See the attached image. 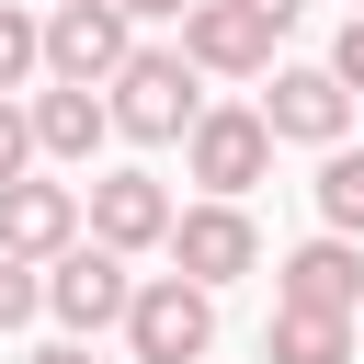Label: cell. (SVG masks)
Masks as SVG:
<instances>
[{
  "label": "cell",
  "mask_w": 364,
  "mask_h": 364,
  "mask_svg": "<svg viewBox=\"0 0 364 364\" xmlns=\"http://www.w3.org/2000/svg\"><path fill=\"white\" fill-rule=\"evenodd\" d=\"M205 114V80L171 57V46H136L114 80H102V125L136 136V148H182V125Z\"/></svg>",
  "instance_id": "obj_1"
},
{
  "label": "cell",
  "mask_w": 364,
  "mask_h": 364,
  "mask_svg": "<svg viewBox=\"0 0 364 364\" xmlns=\"http://www.w3.org/2000/svg\"><path fill=\"white\" fill-rule=\"evenodd\" d=\"M182 182H193V205H239L250 182H273L262 114H250V102H205V114L182 125Z\"/></svg>",
  "instance_id": "obj_2"
},
{
  "label": "cell",
  "mask_w": 364,
  "mask_h": 364,
  "mask_svg": "<svg viewBox=\"0 0 364 364\" xmlns=\"http://www.w3.org/2000/svg\"><path fill=\"white\" fill-rule=\"evenodd\" d=\"M34 46H46V80L57 91H102L125 57H136V23L114 0H46L34 11Z\"/></svg>",
  "instance_id": "obj_3"
},
{
  "label": "cell",
  "mask_w": 364,
  "mask_h": 364,
  "mask_svg": "<svg viewBox=\"0 0 364 364\" xmlns=\"http://www.w3.org/2000/svg\"><path fill=\"white\" fill-rule=\"evenodd\" d=\"M250 114H262V136H273V148H318V159H330V148H353V91H341L330 68H296V57H273Z\"/></svg>",
  "instance_id": "obj_4"
},
{
  "label": "cell",
  "mask_w": 364,
  "mask_h": 364,
  "mask_svg": "<svg viewBox=\"0 0 364 364\" xmlns=\"http://www.w3.org/2000/svg\"><path fill=\"white\" fill-rule=\"evenodd\" d=\"M171 273L193 284V296H228L239 273H262V228H250V205H171Z\"/></svg>",
  "instance_id": "obj_5"
},
{
  "label": "cell",
  "mask_w": 364,
  "mask_h": 364,
  "mask_svg": "<svg viewBox=\"0 0 364 364\" xmlns=\"http://www.w3.org/2000/svg\"><path fill=\"white\" fill-rule=\"evenodd\" d=\"M114 330H125L136 364H205V353H216V296H193L182 273H148Z\"/></svg>",
  "instance_id": "obj_6"
},
{
  "label": "cell",
  "mask_w": 364,
  "mask_h": 364,
  "mask_svg": "<svg viewBox=\"0 0 364 364\" xmlns=\"http://www.w3.org/2000/svg\"><path fill=\"white\" fill-rule=\"evenodd\" d=\"M34 296H46V318H57V341H91V330H114L125 318V296H136V273L114 262V250H91V239H68L46 273H34Z\"/></svg>",
  "instance_id": "obj_7"
},
{
  "label": "cell",
  "mask_w": 364,
  "mask_h": 364,
  "mask_svg": "<svg viewBox=\"0 0 364 364\" xmlns=\"http://www.w3.org/2000/svg\"><path fill=\"white\" fill-rule=\"evenodd\" d=\"M80 239H91V250H114V262L159 250V239H171V182H159V171H91Z\"/></svg>",
  "instance_id": "obj_8"
},
{
  "label": "cell",
  "mask_w": 364,
  "mask_h": 364,
  "mask_svg": "<svg viewBox=\"0 0 364 364\" xmlns=\"http://www.w3.org/2000/svg\"><path fill=\"white\" fill-rule=\"evenodd\" d=\"M171 57H182L193 80H262V68H273V34H262L239 0H193L182 34H171Z\"/></svg>",
  "instance_id": "obj_9"
},
{
  "label": "cell",
  "mask_w": 364,
  "mask_h": 364,
  "mask_svg": "<svg viewBox=\"0 0 364 364\" xmlns=\"http://www.w3.org/2000/svg\"><path fill=\"white\" fill-rule=\"evenodd\" d=\"M273 307H318V318H364V250L353 239H296L273 262Z\"/></svg>",
  "instance_id": "obj_10"
},
{
  "label": "cell",
  "mask_w": 364,
  "mask_h": 364,
  "mask_svg": "<svg viewBox=\"0 0 364 364\" xmlns=\"http://www.w3.org/2000/svg\"><path fill=\"white\" fill-rule=\"evenodd\" d=\"M68 239H80V193H68V182H34V171H23V182H0V262L46 273Z\"/></svg>",
  "instance_id": "obj_11"
},
{
  "label": "cell",
  "mask_w": 364,
  "mask_h": 364,
  "mask_svg": "<svg viewBox=\"0 0 364 364\" xmlns=\"http://www.w3.org/2000/svg\"><path fill=\"white\" fill-rule=\"evenodd\" d=\"M23 136H34V159H57V171H91V148H102L114 125H102V91H57V80H46V91L23 102Z\"/></svg>",
  "instance_id": "obj_12"
},
{
  "label": "cell",
  "mask_w": 364,
  "mask_h": 364,
  "mask_svg": "<svg viewBox=\"0 0 364 364\" xmlns=\"http://www.w3.org/2000/svg\"><path fill=\"white\" fill-rule=\"evenodd\" d=\"M262 364H353V318L273 307V318H262Z\"/></svg>",
  "instance_id": "obj_13"
},
{
  "label": "cell",
  "mask_w": 364,
  "mask_h": 364,
  "mask_svg": "<svg viewBox=\"0 0 364 364\" xmlns=\"http://www.w3.org/2000/svg\"><path fill=\"white\" fill-rule=\"evenodd\" d=\"M307 193H318V239H353L364 250V148H330Z\"/></svg>",
  "instance_id": "obj_14"
},
{
  "label": "cell",
  "mask_w": 364,
  "mask_h": 364,
  "mask_svg": "<svg viewBox=\"0 0 364 364\" xmlns=\"http://www.w3.org/2000/svg\"><path fill=\"white\" fill-rule=\"evenodd\" d=\"M23 80H46V46H34V11L0 0V102H23Z\"/></svg>",
  "instance_id": "obj_15"
},
{
  "label": "cell",
  "mask_w": 364,
  "mask_h": 364,
  "mask_svg": "<svg viewBox=\"0 0 364 364\" xmlns=\"http://www.w3.org/2000/svg\"><path fill=\"white\" fill-rule=\"evenodd\" d=\"M318 68H330V80L364 102V11H341V34H330V57H318Z\"/></svg>",
  "instance_id": "obj_16"
},
{
  "label": "cell",
  "mask_w": 364,
  "mask_h": 364,
  "mask_svg": "<svg viewBox=\"0 0 364 364\" xmlns=\"http://www.w3.org/2000/svg\"><path fill=\"white\" fill-rule=\"evenodd\" d=\"M34 318H46L34 273H23V262H0V341H11V330H34Z\"/></svg>",
  "instance_id": "obj_17"
},
{
  "label": "cell",
  "mask_w": 364,
  "mask_h": 364,
  "mask_svg": "<svg viewBox=\"0 0 364 364\" xmlns=\"http://www.w3.org/2000/svg\"><path fill=\"white\" fill-rule=\"evenodd\" d=\"M34 171V136H23V102H0V182Z\"/></svg>",
  "instance_id": "obj_18"
},
{
  "label": "cell",
  "mask_w": 364,
  "mask_h": 364,
  "mask_svg": "<svg viewBox=\"0 0 364 364\" xmlns=\"http://www.w3.org/2000/svg\"><path fill=\"white\" fill-rule=\"evenodd\" d=\"M239 11H250V23H262V34H273V46H284V23H296V11H307V0H239Z\"/></svg>",
  "instance_id": "obj_19"
},
{
  "label": "cell",
  "mask_w": 364,
  "mask_h": 364,
  "mask_svg": "<svg viewBox=\"0 0 364 364\" xmlns=\"http://www.w3.org/2000/svg\"><path fill=\"white\" fill-rule=\"evenodd\" d=\"M114 11H125V23H182L193 0H114Z\"/></svg>",
  "instance_id": "obj_20"
},
{
  "label": "cell",
  "mask_w": 364,
  "mask_h": 364,
  "mask_svg": "<svg viewBox=\"0 0 364 364\" xmlns=\"http://www.w3.org/2000/svg\"><path fill=\"white\" fill-rule=\"evenodd\" d=\"M23 364H91V341H34Z\"/></svg>",
  "instance_id": "obj_21"
},
{
  "label": "cell",
  "mask_w": 364,
  "mask_h": 364,
  "mask_svg": "<svg viewBox=\"0 0 364 364\" xmlns=\"http://www.w3.org/2000/svg\"><path fill=\"white\" fill-rule=\"evenodd\" d=\"M353 11H364V0H353Z\"/></svg>",
  "instance_id": "obj_22"
},
{
  "label": "cell",
  "mask_w": 364,
  "mask_h": 364,
  "mask_svg": "<svg viewBox=\"0 0 364 364\" xmlns=\"http://www.w3.org/2000/svg\"><path fill=\"white\" fill-rule=\"evenodd\" d=\"M353 330H364V318H353Z\"/></svg>",
  "instance_id": "obj_23"
}]
</instances>
